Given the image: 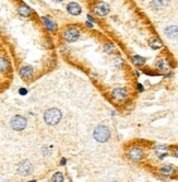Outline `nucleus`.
I'll use <instances>...</instances> for the list:
<instances>
[{
    "mask_svg": "<svg viewBox=\"0 0 178 182\" xmlns=\"http://www.w3.org/2000/svg\"><path fill=\"white\" fill-rule=\"evenodd\" d=\"M104 51L106 53H108V54H110V53L114 52V45H112V44H106L105 47H104Z\"/></svg>",
    "mask_w": 178,
    "mask_h": 182,
    "instance_id": "obj_22",
    "label": "nucleus"
},
{
    "mask_svg": "<svg viewBox=\"0 0 178 182\" xmlns=\"http://www.w3.org/2000/svg\"><path fill=\"white\" fill-rule=\"evenodd\" d=\"M109 4L106 3V2H99L93 7V11H94L95 14L99 15V17H105L109 12Z\"/></svg>",
    "mask_w": 178,
    "mask_h": 182,
    "instance_id": "obj_5",
    "label": "nucleus"
},
{
    "mask_svg": "<svg viewBox=\"0 0 178 182\" xmlns=\"http://www.w3.org/2000/svg\"><path fill=\"white\" fill-rule=\"evenodd\" d=\"M33 171V166L28 160H24L18 167V172L22 176H28Z\"/></svg>",
    "mask_w": 178,
    "mask_h": 182,
    "instance_id": "obj_6",
    "label": "nucleus"
},
{
    "mask_svg": "<svg viewBox=\"0 0 178 182\" xmlns=\"http://www.w3.org/2000/svg\"><path fill=\"white\" fill-rule=\"evenodd\" d=\"M128 95V91H127L125 88H116L112 91V97L114 100L116 101H121V100H125Z\"/></svg>",
    "mask_w": 178,
    "mask_h": 182,
    "instance_id": "obj_7",
    "label": "nucleus"
},
{
    "mask_svg": "<svg viewBox=\"0 0 178 182\" xmlns=\"http://www.w3.org/2000/svg\"><path fill=\"white\" fill-rule=\"evenodd\" d=\"M155 150L157 152V154L160 155V158H163L164 156H166L167 155V147H165V146H155Z\"/></svg>",
    "mask_w": 178,
    "mask_h": 182,
    "instance_id": "obj_19",
    "label": "nucleus"
},
{
    "mask_svg": "<svg viewBox=\"0 0 178 182\" xmlns=\"http://www.w3.org/2000/svg\"><path fill=\"white\" fill-rule=\"evenodd\" d=\"M28 182H36V181H34V180H33V181H28Z\"/></svg>",
    "mask_w": 178,
    "mask_h": 182,
    "instance_id": "obj_29",
    "label": "nucleus"
},
{
    "mask_svg": "<svg viewBox=\"0 0 178 182\" xmlns=\"http://www.w3.org/2000/svg\"><path fill=\"white\" fill-rule=\"evenodd\" d=\"M9 67H10L9 62L6 58H3V57H0V72H7L9 69Z\"/></svg>",
    "mask_w": 178,
    "mask_h": 182,
    "instance_id": "obj_15",
    "label": "nucleus"
},
{
    "mask_svg": "<svg viewBox=\"0 0 178 182\" xmlns=\"http://www.w3.org/2000/svg\"><path fill=\"white\" fill-rule=\"evenodd\" d=\"M26 124H28V122H26V119L23 116H21V115H15V116H13L12 119H11L10 121V125L11 127L13 128L14 131H22L25 128Z\"/></svg>",
    "mask_w": 178,
    "mask_h": 182,
    "instance_id": "obj_3",
    "label": "nucleus"
},
{
    "mask_svg": "<svg viewBox=\"0 0 178 182\" xmlns=\"http://www.w3.org/2000/svg\"><path fill=\"white\" fill-rule=\"evenodd\" d=\"M53 182H64V176L61 172H56L52 178Z\"/></svg>",
    "mask_w": 178,
    "mask_h": 182,
    "instance_id": "obj_21",
    "label": "nucleus"
},
{
    "mask_svg": "<svg viewBox=\"0 0 178 182\" xmlns=\"http://www.w3.org/2000/svg\"><path fill=\"white\" fill-rule=\"evenodd\" d=\"M54 1H55V2H61L62 0H54Z\"/></svg>",
    "mask_w": 178,
    "mask_h": 182,
    "instance_id": "obj_28",
    "label": "nucleus"
},
{
    "mask_svg": "<svg viewBox=\"0 0 178 182\" xmlns=\"http://www.w3.org/2000/svg\"><path fill=\"white\" fill-rule=\"evenodd\" d=\"M131 61H132V63L135 64V65H137V66H141V65H143V64L145 63V58L139 56V55H135Z\"/></svg>",
    "mask_w": 178,
    "mask_h": 182,
    "instance_id": "obj_18",
    "label": "nucleus"
},
{
    "mask_svg": "<svg viewBox=\"0 0 178 182\" xmlns=\"http://www.w3.org/2000/svg\"><path fill=\"white\" fill-rule=\"evenodd\" d=\"M20 76L22 77V78L24 79H30L31 77L33 76V74H34V70H33V68L31 67V66H23V67L20 69Z\"/></svg>",
    "mask_w": 178,
    "mask_h": 182,
    "instance_id": "obj_10",
    "label": "nucleus"
},
{
    "mask_svg": "<svg viewBox=\"0 0 178 182\" xmlns=\"http://www.w3.org/2000/svg\"><path fill=\"white\" fill-rule=\"evenodd\" d=\"M64 163H66V159H64V158H62V159H61V163H60V165H62V166H64Z\"/></svg>",
    "mask_w": 178,
    "mask_h": 182,
    "instance_id": "obj_25",
    "label": "nucleus"
},
{
    "mask_svg": "<svg viewBox=\"0 0 178 182\" xmlns=\"http://www.w3.org/2000/svg\"><path fill=\"white\" fill-rule=\"evenodd\" d=\"M128 156L132 161H139V160H141L142 157H143V152H142V149L137 148V147L131 148V149L129 150Z\"/></svg>",
    "mask_w": 178,
    "mask_h": 182,
    "instance_id": "obj_8",
    "label": "nucleus"
},
{
    "mask_svg": "<svg viewBox=\"0 0 178 182\" xmlns=\"http://www.w3.org/2000/svg\"><path fill=\"white\" fill-rule=\"evenodd\" d=\"M94 138L99 143H105L109 139L110 137V131L107 126L99 125L94 130Z\"/></svg>",
    "mask_w": 178,
    "mask_h": 182,
    "instance_id": "obj_2",
    "label": "nucleus"
},
{
    "mask_svg": "<svg viewBox=\"0 0 178 182\" xmlns=\"http://www.w3.org/2000/svg\"><path fill=\"white\" fill-rule=\"evenodd\" d=\"M18 11H19V14L22 15V17H24V18H28L32 14V10L26 6H21Z\"/></svg>",
    "mask_w": 178,
    "mask_h": 182,
    "instance_id": "obj_14",
    "label": "nucleus"
},
{
    "mask_svg": "<svg viewBox=\"0 0 178 182\" xmlns=\"http://www.w3.org/2000/svg\"><path fill=\"white\" fill-rule=\"evenodd\" d=\"M174 154H175V156H176L177 158H178V148H177V149H176V150H175V152H174Z\"/></svg>",
    "mask_w": 178,
    "mask_h": 182,
    "instance_id": "obj_26",
    "label": "nucleus"
},
{
    "mask_svg": "<svg viewBox=\"0 0 178 182\" xmlns=\"http://www.w3.org/2000/svg\"><path fill=\"white\" fill-rule=\"evenodd\" d=\"M149 45H150L153 50H159V48H161L162 46H163V42H162L160 39H157V37H152V39L149 41Z\"/></svg>",
    "mask_w": 178,
    "mask_h": 182,
    "instance_id": "obj_12",
    "label": "nucleus"
},
{
    "mask_svg": "<svg viewBox=\"0 0 178 182\" xmlns=\"http://www.w3.org/2000/svg\"><path fill=\"white\" fill-rule=\"evenodd\" d=\"M161 172L165 176H170L174 172V167L173 166H164L161 168Z\"/></svg>",
    "mask_w": 178,
    "mask_h": 182,
    "instance_id": "obj_20",
    "label": "nucleus"
},
{
    "mask_svg": "<svg viewBox=\"0 0 178 182\" xmlns=\"http://www.w3.org/2000/svg\"><path fill=\"white\" fill-rule=\"evenodd\" d=\"M44 120L48 125H56L61 120V112L56 108L49 109L44 113Z\"/></svg>",
    "mask_w": 178,
    "mask_h": 182,
    "instance_id": "obj_1",
    "label": "nucleus"
},
{
    "mask_svg": "<svg viewBox=\"0 0 178 182\" xmlns=\"http://www.w3.org/2000/svg\"><path fill=\"white\" fill-rule=\"evenodd\" d=\"M86 24H88V25H89V26H93V24H92V23H91V22H90V21H88V22H86Z\"/></svg>",
    "mask_w": 178,
    "mask_h": 182,
    "instance_id": "obj_27",
    "label": "nucleus"
},
{
    "mask_svg": "<svg viewBox=\"0 0 178 182\" xmlns=\"http://www.w3.org/2000/svg\"><path fill=\"white\" fill-rule=\"evenodd\" d=\"M67 10L71 15H79L81 13V7L77 2H70L67 6Z\"/></svg>",
    "mask_w": 178,
    "mask_h": 182,
    "instance_id": "obj_9",
    "label": "nucleus"
},
{
    "mask_svg": "<svg viewBox=\"0 0 178 182\" xmlns=\"http://www.w3.org/2000/svg\"><path fill=\"white\" fill-rule=\"evenodd\" d=\"M156 67L159 68L160 70H162V72H164V70H167L168 67H170V65H168V63L165 61V59H161V61H159L156 63Z\"/></svg>",
    "mask_w": 178,
    "mask_h": 182,
    "instance_id": "obj_17",
    "label": "nucleus"
},
{
    "mask_svg": "<svg viewBox=\"0 0 178 182\" xmlns=\"http://www.w3.org/2000/svg\"><path fill=\"white\" fill-rule=\"evenodd\" d=\"M42 20H43L44 23H45L47 30H49L50 32H54L55 29H56V25H55L54 21H53L52 19H49V18H47V17H43L42 18Z\"/></svg>",
    "mask_w": 178,
    "mask_h": 182,
    "instance_id": "obj_13",
    "label": "nucleus"
},
{
    "mask_svg": "<svg viewBox=\"0 0 178 182\" xmlns=\"http://www.w3.org/2000/svg\"><path fill=\"white\" fill-rule=\"evenodd\" d=\"M80 37V32L77 28H69L64 32V40L69 43L75 42Z\"/></svg>",
    "mask_w": 178,
    "mask_h": 182,
    "instance_id": "obj_4",
    "label": "nucleus"
},
{
    "mask_svg": "<svg viewBox=\"0 0 178 182\" xmlns=\"http://www.w3.org/2000/svg\"><path fill=\"white\" fill-rule=\"evenodd\" d=\"M168 0H153V6L156 9H163L167 6Z\"/></svg>",
    "mask_w": 178,
    "mask_h": 182,
    "instance_id": "obj_16",
    "label": "nucleus"
},
{
    "mask_svg": "<svg viewBox=\"0 0 178 182\" xmlns=\"http://www.w3.org/2000/svg\"><path fill=\"white\" fill-rule=\"evenodd\" d=\"M165 34H166V36L170 37V39H175V37H177L178 36V26L176 25L168 26V28L165 30Z\"/></svg>",
    "mask_w": 178,
    "mask_h": 182,
    "instance_id": "obj_11",
    "label": "nucleus"
},
{
    "mask_svg": "<svg viewBox=\"0 0 178 182\" xmlns=\"http://www.w3.org/2000/svg\"><path fill=\"white\" fill-rule=\"evenodd\" d=\"M137 87H138V89H139L140 92H142V91H143V86H142V85H140V83H139Z\"/></svg>",
    "mask_w": 178,
    "mask_h": 182,
    "instance_id": "obj_24",
    "label": "nucleus"
},
{
    "mask_svg": "<svg viewBox=\"0 0 178 182\" xmlns=\"http://www.w3.org/2000/svg\"><path fill=\"white\" fill-rule=\"evenodd\" d=\"M19 93H20V94H21V95H25V94H28V89H25V88H20Z\"/></svg>",
    "mask_w": 178,
    "mask_h": 182,
    "instance_id": "obj_23",
    "label": "nucleus"
}]
</instances>
